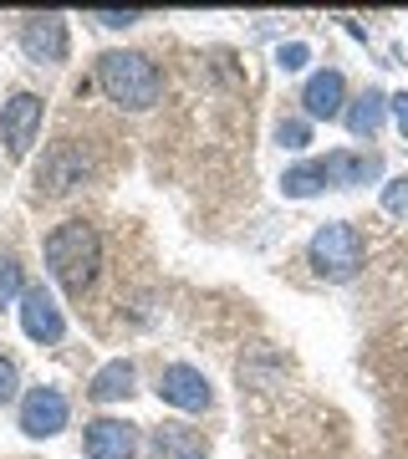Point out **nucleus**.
Here are the masks:
<instances>
[{
	"label": "nucleus",
	"mask_w": 408,
	"mask_h": 459,
	"mask_svg": "<svg viewBox=\"0 0 408 459\" xmlns=\"http://www.w3.org/2000/svg\"><path fill=\"white\" fill-rule=\"evenodd\" d=\"M98 265H102V240L87 220H62L47 235V271L62 281V291L82 296L98 281Z\"/></svg>",
	"instance_id": "1"
},
{
	"label": "nucleus",
	"mask_w": 408,
	"mask_h": 459,
	"mask_svg": "<svg viewBox=\"0 0 408 459\" xmlns=\"http://www.w3.org/2000/svg\"><path fill=\"white\" fill-rule=\"evenodd\" d=\"M98 82L102 92L117 102V108H128V113H143L153 108L163 92V72L148 62L143 51H108L98 62Z\"/></svg>",
	"instance_id": "2"
},
{
	"label": "nucleus",
	"mask_w": 408,
	"mask_h": 459,
	"mask_svg": "<svg viewBox=\"0 0 408 459\" xmlns=\"http://www.w3.org/2000/svg\"><path fill=\"white\" fill-rule=\"evenodd\" d=\"M368 261V240H362L358 225H347V220H332L311 235V265H317V276L322 281H352Z\"/></svg>",
	"instance_id": "3"
},
{
	"label": "nucleus",
	"mask_w": 408,
	"mask_h": 459,
	"mask_svg": "<svg viewBox=\"0 0 408 459\" xmlns=\"http://www.w3.org/2000/svg\"><path fill=\"white\" fill-rule=\"evenodd\" d=\"M41 133V98L36 92H16V98L0 108V138L11 148V159H26Z\"/></svg>",
	"instance_id": "4"
},
{
	"label": "nucleus",
	"mask_w": 408,
	"mask_h": 459,
	"mask_svg": "<svg viewBox=\"0 0 408 459\" xmlns=\"http://www.w3.org/2000/svg\"><path fill=\"white\" fill-rule=\"evenodd\" d=\"M159 398L163 403H174V409L184 413H204L210 409V383H204V373L199 368H189V362H169L159 373Z\"/></svg>",
	"instance_id": "5"
},
{
	"label": "nucleus",
	"mask_w": 408,
	"mask_h": 459,
	"mask_svg": "<svg viewBox=\"0 0 408 459\" xmlns=\"http://www.w3.org/2000/svg\"><path fill=\"white\" fill-rule=\"evenodd\" d=\"M21 327H26V337H31V342H47V347L66 337L62 307L51 301L47 286H26V291H21Z\"/></svg>",
	"instance_id": "6"
},
{
	"label": "nucleus",
	"mask_w": 408,
	"mask_h": 459,
	"mask_svg": "<svg viewBox=\"0 0 408 459\" xmlns=\"http://www.w3.org/2000/svg\"><path fill=\"white\" fill-rule=\"evenodd\" d=\"M66 394L56 388H31V394L21 398V429L31 434V439H51V434H62L66 429Z\"/></svg>",
	"instance_id": "7"
},
{
	"label": "nucleus",
	"mask_w": 408,
	"mask_h": 459,
	"mask_svg": "<svg viewBox=\"0 0 408 459\" xmlns=\"http://www.w3.org/2000/svg\"><path fill=\"white\" fill-rule=\"evenodd\" d=\"M82 449H87V459H133L138 455V429L128 419H98L82 434Z\"/></svg>",
	"instance_id": "8"
},
{
	"label": "nucleus",
	"mask_w": 408,
	"mask_h": 459,
	"mask_svg": "<svg viewBox=\"0 0 408 459\" xmlns=\"http://www.w3.org/2000/svg\"><path fill=\"white\" fill-rule=\"evenodd\" d=\"M21 51L31 62H66V16H26L21 26Z\"/></svg>",
	"instance_id": "9"
},
{
	"label": "nucleus",
	"mask_w": 408,
	"mask_h": 459,
	"mask_svg": "<svg viewBox=\"0 0 408 459\" xmlns=\"http://www.w3.org/2000/svg\"><path fill=\"white\" fill-rule=\"evenodd\" d=\"M82 179H87V159H82V153H77L72 143L51 148L47 164L36 169V184H41L47 195H66V189H77Z\"/></svg>",
	"instance_id": "10"
},
{
	"label": "nucleus",
	"mask_w": 408,
	"mask_h": 459,
	"mask_svg": "<svg viewBox=\"0 0 408 459\" xmlns=\"http://www.w3.org/2000/svg\"><path fill=\"white\" fill-rule=\"evenodd\" d=\"M301 102H307V117H343V102H347V82H343V72H317L307 82V92H301Z\"/></svg>",
	"instance_id": "11"
},
{
	"label": "nucleus",
	"mask_w": 408,
	"mask_h": 459,
	"mask_svg": "<svg viewBox=\"0 0 408 459\" xmlns=\"http://www.w3.org/2000/svg\"><path fill=\"white\" fill-rule=\"evenodd\" d=\"M322 169H326V184L352 189V184L378 179V174H383V159H378V153H326Z\"/></svg>",
	"instance_id": "12"
},
{
	"label": "nucleus",
	"mask_w": 408,
	"mask_h": 459,
	"mask_svg": "<svg viewBox=\"0 0 408 459\" xmlns=\"http://www.w3.org/2000/svg\"><path fill=\"white\" fill-rule=\"evenodd\" d=\"M153 449H159V459H204L210 455L204 434H195V429H184V424H163L153 434Z\"/></svg>",
	"instance_id": "13"
},
{
	"label": "nucleus",
	"mask_w": 408,
	"mask_h": 459,
	"mask_svg": "<svg viewBox=\"0 0 408 459\" xmlns=\"http://www.w3.org/2000/svg\"><path fill=\"white\" fill-rule=\"evenodd\" d=\"M133 362L128 358H113L108 362V368H98V373H92V388H87V394L98 398V403H113V398H128L133 394Z\"/></svg>",
	"instance_id": "14"
},
{
	"label": "nucleus",
	"mask_w": 408,
	"mask_h": 459,
	"mask_svg": "<svg viewBox=\"0 0 408 459\" xmlns=\"http://www.w3.org/2000/svg\"><path fill=\"white\" fill-rule=\"evenodd\" d=\"M383 117H388V98L368 87V92L347 108V128H352V138H373V133L383 128Z\"/></svg>",
	"instance_id": "15"
},
{
	"label": "nucleus",
	"mask_w": 408,
	"mask_h": 459,
	"mask_svg": "<svg viewBox=\"0 0 408 459\" xmlns=\"http://www.w3.org/2000/svg\"><path fill=\"white\" fill-rule=\"evenodd\" d=\"M326 189V169L322 164H296L281 174V195L286 199H311V195H322Z\"/></svg>",
	"instance_id": "16"
},
{
	"label": "nucleus",
	"mask_w": 408,
	"mask_h": 459,
	"mask_svg": "<svg viewBox=\"0 0 408 459\" xmlns=\"http://www.w3.org/2000/svg\"><path fill=\"white\" fill-rule=\"evenodd\" d=\"M276 143L281 148H307L311 143V123H301V117H281L276 123Z\"/></svg>",
	"instance_id": "17"
},
{
	"label": "nucleus",
	"mask_w": 408,
	"mask_h": 459,
	"mask_svg": "<svg viewBox=\"0 0 408 459\" xmlns=\"http://www.w3.org/2000/svg\"><path fill=\"white\" fill-rule=\"evenodd\" d=\"M383 210L398 214V220H408V179H388V184H383Z\"/></svg>",
	"instance_id": "18"
},
{
	"label": "nucleus",
	"mask_w": 408,
	"mask_h": 459,
	"mask_svg": "<svg viewBox=\"0 0 408 459\" xmlns=\"http://www.w3.org/2000/svg\"><path fill=\"white\" fill-rule=\"evenodd\" d=\"M26 286H21V265L16 261H0V301H11V296H21Z\"/></svg>",
	"instance_id": "19"
},
{
	"label": "nucleus",
	"mask_w": 408,
	"mask_h": 459,
	"mask_svg": "<svg viewBox=\"0 0 408 459\" xmlns=\"http://www.w3.org/2000/svg\"><path fill=\"white\" fill-rule=\"evenodd\" d=\"M307 56H311V51L301 47V41H291V47H281V51H276L281 72H301V66H307Z\"/></svg>",
	"instance_id": "20"
},
{
	"label": "nucleus",
	"mask_w": 408,
	"mask_h": 459,
	"mask_svg": "<svg viewBox=\"0 0 408 459\" xmlns=\"http://www.w3.org/2000/svg\"><path fill=\"white\" fill-rule=\"evenodd\" d=\"M92 21L108 26V31H123V26H133V21H143V16L138 11H92Z\"/></svg>",
	"instance_id": "21"
},
{
	"label": "nucleus",
	"mask_w": 408,
	"mask_h": 459,
	"mask_svg": "<svg viewBox=\"0 0 408 459\" xmlns=\"http://www.w3.org/2000/svg\"><path fill=\"white\" fill-rule=\"evenodd\" d=\"M16 388H21L16 362H11V358H0V403H11V398H16Z\"/></svg>",
	"instance_id": "22"
},
{
	"label": "nucleus",
	"mask_w": 408,
	"mask_h": 459,
	"mask_svg": "<svg viewBox=\"0 0 408 459\" xmlns=\"http://www.w3.org/2000/svg\"><path fill=\"white\" fill-rule=\"evenodd\" d=\"M388 108H393V117H398V128H404V138H408V92L388 98Z\"/></svg>",
	"instance_id": "23"
}]
</instances>
